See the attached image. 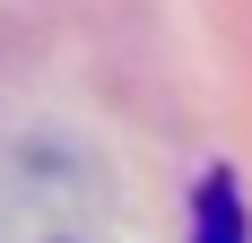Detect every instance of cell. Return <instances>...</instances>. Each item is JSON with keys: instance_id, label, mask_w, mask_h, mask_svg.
I'll return each instance as SVG.
<instances>
[{"instance_id": "obj_1", "label": "cell", "mask_w": 252, "mask_h": 243, "mask_svg": "<svg viewBox=\"0 0 252 243\" xmlns=\"http://www.w3.org/2000/svg\"><path fill=\"white\" fill-rule=\"evenodd\" d=\"M191 243H252V217H244V191H235V174L218 165L191 191Z\"/></svg>"}]
</instances>
